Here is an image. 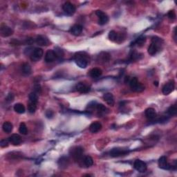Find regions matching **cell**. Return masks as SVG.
I'll list each match as a JSON object with an SVG mask.
<instances>
[{
    "label": "cell",
    "mask_w": 177,
    "mask_h": 177,
    "mask_svg": "<svg viewBox=\"0 0 177 177\" xmlns=\"http://www.w3.org/2000/svg\"><path fill=\"white\" fill-rule=\"evenodd\" d=\"M75 61L77 65L82 69H85L88 65V57L82 53H77L75 56Z\"/></svg>",
    "instance_id": "1"
},
{
    "label": "cell",
    "mask_w": 177,
    "mask_h": 177,
    "mask_svg": "<svg viewBox=\"0 0 177 177\" xmlns=\"http://www.w3.org/2000/svg\"><path fill=\"white\" fill-rule=\"evenodd\" d=\"M161 39L156 37H154L152 40V44L148 47V53L151 55H154L156 54V53L159 51V44H161Z\"/></svg>",
    "instance_id": "2"
},
{
    "label": "cell",
    "mask_w": 177,
    "mask_h": 177,
    "mask_svg": "<svg viewBox=\"0 0 177 177\" xmlns=\"http://www.w3.org/2000/svg\"><path fill=\"white\" fill-rule=\"evenodd\" d=\"M129 83H130V86L132 90L134 91L141 92L145 89V86L138 81L136 78H133L132 80H130Z\"/></svg>",
    "instance_id": "3"
},
{
    "label": "cell",
    "mask_w": 177,
    "mask_h": 177,
    "mask_svg": "<svg viewBox=\"0 0 177 177\" xmlns=\"http://www.w3.org/2000/svg\"><path fill=\"white\" fill-rule=\"evenodd\" d=\"M43 54H44L43 50L40 49V48H35V49H34V50H33L32 51L30 57V59H31V60L34 62H37L42 58V56H43Z\"/></svg>",
    "instance_id": "4"
},
{
    "label": "cell",
    "mask_w": 177,
    "mask_h": 177,
    "mask_svg": "<svg viewBox=\"0 0 177 177\" xmlns=\"http://www.w3.org/2000/svg\"><path fill=\"white\" fill-rule=\"evenodd\" d=\"M134 167L139 172H145L147 170V165L144 161L141 160H136L134 163Z\"/></svg>",
    "instance_id": "5"
},
{
    "label": "cell",
    "mask_w": 177,
    "mask_h": 177,
    "mask_svg": "<svg viewBox=\"0 0 177 177\" xmlns=\"http://www.w3.org/2000/svg\"><path fill=\"white\" fill-rule=\"evenodd\" d=\"M63 11L69 15H74L76 12V7L74 4L70 2H66L62 6Z\"/></svg>",
    "instance_id": "6"
},
{
    "label": "cell",
    "mask_w": 177,
    "mask_h": 177,
    "mask_svg": "<svg viewBox=\"0 0 177 177\" xmlns=\"http://www.w3.org/2000/svg\"><path fill=\"white\" fill-rule=\"evenodd\" d=\"M96 14L99 18L98 23L100 25H105L109 21L108 16H107V15L102 11H97L96 12Z\"/></svg>",
    "instance_id": "7"
},
{
    "label": "cell",
    "mask_w": 177,
    "mask_h": 177,
    "mask_svg": "<svg viewBox=\"0 0 177 177\" xmlns=\"http://www.w3.org/2000/svg\"><path fill=\"white\" fill-rule=\"evenodd\" d=\"M0 33L2 37H9L13 33V30L11 28L7 26L5 24H1V28H0Z\"/></svg>",
    "instance_id": "8"
},
{
    "label": "cell",
    "mask_w": 177,
    "mask_h": 177,
    "mask_svg": "<svg viewBox=\"0 0 177 177\" xmlns=\"http://www.w3.org/2000/svg\"><path fill=\"white\" fill-rule=\"evenodd\" d=\"M174 89V82L173 80L168 82L166 84H165V86L163 87L162 91L164 95H168L171 92L173 91V90Z\"/></svg>",
    "instance_id": "9"
},
{
    "label": "cell",
    "mask_w": 177,
    "mask_h": 177,
    "mask_svg": "<svg viewBox=\"0 0 177 177\" xmlns=\"http://www.w3.org/2000/svg\"><path fill=\"white\" fill-rule=\"evenodd\" d=\"M159 167L163 170H169L171 168V165L167 161V158L165 156H161L159 160Z\"/></svg>",
    "instance_id": "10"
},
{
    "label": "cell",
    "mask_w": 177,
    "mask_h": 177,
    "mask_svg": "<svg viewBox=\"0 0 177 177\" xmlns=\"http://www.w3.org/2000/svg\"><path fill=\"white\" fill-rule=\"evenodd\" d=\"M57 57V55L55 53V52L53 50H49L47 52L45 55V58H44V60H45L46 62L47 63H50L52 62L56 59Z\"/></svg>",
    "instance_id": "11"
},
{
    "label": "cell",
    "mask_w": 177,
    "mask_h": 177,
    "mask_svg": "<svg viewBox=\"0 0 177 177\" xmlns=\"http://www.w3.org/2000/svg\"><path fill=\"white\" fill-rule=\"evenodd\" d=\"M127 154H128V151L120 149V148H115V149H113L110 152L111 156H112L113 157L124 156V155H126Z\"/></svg>",
    "instance_id": "12"
},
{
    "label": "cell",
    "mask_w": 177,
    "mask_h": 177,
    "mask_svg": "<svg viewBox=\"0 0 177 177\" xmlns=\"http://www.w3.org/2000/svg\"><path fill=\"white\" fill-rule=\"evenodd\" d=\"M72 156L76 160H79L82 157V154H83V149L81 147H77L72 149Z\"/></svg>",
    "instance_id": "13"
},
{
    "label": "cell",
    "mask_w": 177,
    "mask_h": 177,
    "mask_svg": "<svg viewBox=\"0 0 177 177\" xmlns=\"http://www.w3.org/2000/svg\"><path fill=\"white\" fill-rule=\"evenodd\" d=\"M8 141L13 145H18L21 143V137L18 134H13L8 138Z\"/></svg>",
    "instance_id": "14"
},
{
    "label": "cell",
    "mask_w": 177,
    "mask_h": 177,
    "mask_svg": "<svg viewBox=\"0 0 177 177\" xmlns=\"http://www.w3.org/2000/svg\"><path fill=\"white\" fill-rule=\"evenodd\" d=\"M76 89L77 91H78L79 92L82 93H88V91H90V88L88 87L87 85L84 84V83H82V82H80L76 85Z\"/></svg>",
    "instance_id": "15"
},
{
    "label": "cell",
    "mask_w": 177,
    "mask_h": 177,
    "mask_svg": "<svg viewBox=\"0 0 177 177\" xmlns=\"http://www.w3.org/2000/svg\"><path fill=\"white\" fill-rule=\"evenodd\" d=\"M146 118L149 119V120H153L156 117V113L153 108H148L145 110V112Z\"/></svg>",
    "instance_id": "16"
},
{
    "label": "cell",
    "mask_w": 177,
    "mask_h": 177,
    "mask_svg": "<svg viewBox=\"0 0 177 177\" xmlns=\"http://www.w3.org/2000/svg\"><path fill=\"white\" fill-rule=\"evenodd\" d=\"M103 99L109 105L113 106L114 105V98H113V96L112 95V93H105L103 96Z\"/></svg>",
    "instance_id": "17"
},
{
    "label": "cell",
    "mask_w": 177,
    "mask_h": 177,
    "mask_svg": "<svg viewBox=\"0 0 177 177\" xmlns=\"http://www.w3.org/2000/svg\"><path fill=\"white\" fill-rule=\"evenodd\" d=\"M36 43L40 46H47L49 45V42L47 38L44 37L42 35H39L38 36L37 38L35 40Z\"/></svg>",
    "instance_id": "18"
},
{
    "label": "cell",
    "mask_w": 177,
    "mask_h": 177,
    "mask_svg": "<svg viewBox=\"0 0 177 177\" xmlns=\"http://www.w3.org/2000/svg\"><path fill=\"white\" fill-rule=\"evenodd\" d=\"M82 26L80 24H76L71 28V33L74 35H79L82 32Z\"/></svg>",
    "instance_id": "19"
},
{
    "label": "cell",
    "mask_w": 177,
    "mask_h": 177,
    "mask_svg": "<svg viewBox=\"0 0 177 177\" xmlns=\"http://www.w3.org/2000/svg\"><path fill=\"white\" fill-rule=\"evenodd\" d=\"M101 128H102V125L101 123L95 122L92 123L91 125H90L89 130L92 133H97L101 130Z\"/></svg>",
    "instance_id": "20"
},
{
    "label": "cell",
    "mask_w": 177,
    "mask_h": 177,
    "mask_svg": "<svg viewBox=\"0 0 177 177\" xmlns=\"http://www.w3.org/2000/svg\"><path fill=\"white\" fill-rule=\"evenodd\" d=\"M102 74H103L102 70L99 68L92 69L90 71V73H89L90 76H91V77H92V78H99V77L102 75Z\"/></svg>",
    "instance_id": "21"
},
{
    "label": "cell",
    "mask_w": 177,
    "mask_h": 177,
    "mask_svg": "<svg viewBox=\"0 0 177 177\" xmlns=\"http://www.w3.org/2000/svg\"><path fill=\"white\" fill-rule=\"evenodd\" d=\"M2 129H3L4 132L7 133V134H9V133H11L13 130L12 123H11L9 122H5L2 125Z\"/></svg>",
    "instance_id": "22"
},
{
    "label": "cell",
    "mask_w": 177,
    "mask_h": 177,
    "mask_svg": "<svg viewBox=\"0 0 177 177\" xmlns=\"http://www.w3.org/2000/svg\"><path fill=\"white\" fill-rule=\"evenodd\" d=\"M14 110L18 113H24L25 112V107L22 104L17 103L14 106Z\"/></svg>",
    "instance_id": "23"
},
{
    "label": "cell",
    "mask_w": 177,
    "mask_h": 177,
    "mask_svg": "<svg viewBox=\"0 0 177 177\" xmlns=\"http://www.w3.org/2000/svg\"><path fill=\"white\" fill-rule=\"evenodd\" d=\"M22 69L23 73H24V74L29 75L31 74V67H30L29 64H28V63H24V64L22 65Z\"/></svg>",
    "instance_id": "24"
},
{
    "label": "cell",
    "mask_w": 177,
    "mask_h": 177,
    "mask_svg": "<svg viewBox=\"0 0 177 177\" xmlns=\"http://www.w3.org/2000/svg\"><path fill=\"white\" fill-rule=\"evenodd\" d=\"M36 109H37V104L28 102V111L30 113H33L35 112Z\"/></svg>",
    "instance_id": "25"
},
{
    "label": "cell",
    "mask_w": 177,
    "mask_h": 177,
    "mask_svg": "<svg viewBox=\"0 0 177 177\" xmlns=\"http://www.w3.org/2000/svg\"><path fill=\"white\" fill-rule=\"evenodd\" d=\"M109 40L113 42H116L117 40H118V33L114 30H111L109 33Z\"/></svg>",
    "instance_id": "26"
},
{
    "label": "cell",
    "mask_w": 177,
    "mask_h": 177,
    "mask_svg": "<svg viewBox=\"0 0 177 177\" xmlns=\"http://www.w3.org/2000/svg\"><path fill=\"white\" fill-rule=\"evenodd\" d=\"M19 132H20V134H23V135H26V134H27L28 130H27V127H26V125H25V123L24 122L21 123L20 127H19Z\"/></svg>",
    "instance_id": "27"
},
{
    "label": "cell",
    "mask_w": 177,
    "mask_h": 177,
    "mask_svg": "<svg viewBox=\"0 0 177 177\" xmlns=\"http://www.w3.org/2000/svg\"><path fill=\"white\" fill-rule=\"evenodd\" d=\"M167 113H168V115H170L171 116H175V115L176 114L177 112V108L176 107L175 105L171 106V107H169V109H167Z\"/></svg>",
    "instance_id": "28"
},
{
    "label": "cell",
    "mask_w": 177,
    "mask_h": 177,
    "mask_svg": "<svg viewBox=\"0 0 177 177\" xmlns=\"http://www.w3.org/2000/svg\"><path fill=\"white\" fill-rule=\"evenodd\" d=\"M84 164L86 165V167H90L93 164V160L91 156H86L84 159Z\"/></svg>",
    "instance_id": "29"
},
{
    "label": "cell",
    "mask_w": 177,
    "mask_h": 177,
    "mask_svg": "<svg viewBox=\"0 0 177 177\" xmlns=\"http://www.w3.org/2000/svg\"><path fill=\"white\" fill-rule=\"evenodd\" d=\"M38 96L36 93H31L29 95V102H31V103H38Z\"/></svg>",
    "instance_id": "30"
},
{
    "label": "cell",
    "mask_w": 177,
    "mask_h": 177,
    "mask_svg": "<svg viewBox=\"0 0 177 177\" xmlns=\"http://www.w3.org/2000/svg\"><path fill=\"white\" fill-rule=\"evenodd\" d=\"M96 109H97L98 111L100 113H105L106 110H107V108L103 105H102V104H98L96 105Z\"/></svg>",
    "instance_id": "31"
},
{
    "label": "cell",
    "mask_w": 177,
    "mask_h": 177,
    "mask_svg": "<svg viewBox=\"0 0 177 177\" xmlns=\"http://www.w3.org/2000/svg\"><path fill=\"white\" fill-rule=\"evenodd\" d=\"M63 159H63V158H62L60 160H59V163H59V165H60L61 167L64 166V163L65 166L67 167V165H68V162H69L68 159H67V158H64V160H63Z\"/></svg>",
    "instance_id": "32"
},
{
    "label": "cell",
    "mask_w": 177,
    "mask_h": 177,
    "mask_svg": "<svg viewBox=\"0 0 177 177\" xmlns=\"http://www.w3.org/2000/svg\"><path fill=\"white\" fill-rule=\"evenodd\" d=\"M167 16L170 20H174L176 18V13H175L174 11H170L167 14Z\"/></svg>",
    "instance_id": "33"
},
{
    "label": "cell",
    "mask_w": 177,
    "mask_h": 177,
    "mask_svg": "<svg viewBox=\"0 0 177 177\" xmlns=\"http://www.w3.org/2000/svg\"><path fill=\"white\" fill-rule=\"evenodd\" d=\"M0 146L1 147H6L8 146V141L7 140H1L0 142Z\"/></svg>",
    "instance_id": "34"
},
{
    "label": "cell",
    "mask_w": 177,
    "mask_h": 177,
    "mask_svg": "<svg viewBox=\"0 0 177 177\" xmlns=\"http://www.w3.org/2000/svg\"><path fill=\"white\" fill-rule=\"evenodd\" d=\"M145 38H139V39L138 40V41H137V44H138V46H142L143 45V44L145 43Z\"/></svg>",
    "instance_id": "35"
},
{
    "label": "cell",
    "mask_w": 177,
    "mask_h": 177,
    "mask_svg": "<svg viewBox=\"0 0 177 177\" xmlns=\"http://www.w3.org/2000/svg\"><path fill=\"white\" fill-rule=\"evenodd\" d=\"M154 85H156V86L159 85V84H158V82H154Z\"/></svg>",
    "instance_id": "36"
}]
</instances>
